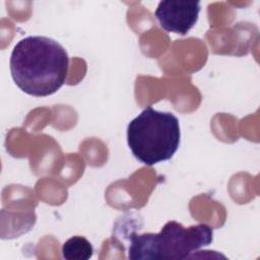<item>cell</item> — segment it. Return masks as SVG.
I'll return each mask as SVG.
<instances>
[{
    "label": "cell",
    "mask_w": 260,
    "mask_h": 260,
    "mask_svg": "<svg viewBox=\"0 0 260 260\" xmlns=\"http://www.w3.org/2000/svg\"><path fill=\"white\" fill-rule=\"evenodd\" d=\"M69 68L66 50L53 39L28 36L20 40L10 56L14 83L32 96H48L64 84Z\"/></svg>",
    "instance_id": "6da1fadb"
},
{
    "label": "cell",
    "mask_w": 260,
    "mask_h": 260,
    "mask_svg": "<svg viewBox=\"0 0 260 260\" xmlns=\"http://www.w3.org/2000/svg\"><path fill=\"white\" fill-rule=\"evenodd\" d=\"M180 124L170 112L146 107L127 126V143L136 159L146 166L169 160L180 144Z\"/></svg>",
    "instance_id": "7a4b0ae2"
},
{
    "label": "cell",
    "mask_w": 260,
    "mask_h": 260,
    "mask_svg": "<svg viewBox=\"0 0 260 260\" xmlns=\"http://www.w3.org/2000/svg\"><path fill=\"white\" fill-rule=\"evenodd\" d=\"M213 229L205 223L183 226L168 221L159 233H132L129 237L130 259H186L190 254L211 244Z\"/></svg>",
    "instance_id": "3957f363"
},
{
    "label": "cell",
    "mask_w": 260,
    "mask_h": 260,
    "mask_svg": "<svg viewBox=\"0 0 260 260\" xmlns=\"http://www.w3.org/2000/svg\"><path fill=\"white\" fill-rule=\"evenodd\" d=\"M201 10L199 1H160L154 11L159 25L169 32L185 36L195 25Z\"/></svg>",
    "instance_id": "277c9868"
},
{
    "label": "cell",
    "mask_w": 260,
    "mask_h": 260,
    "mask_svg": "<svg viewBox=\"0 0 260 260\" xmlns=\"http://www.w3.org/2000/svg\"><path fill=\"white\" fill-rule=\"evenodd\" d=\"M93 255L90 242L81 236L68 239L62 246V256L67 260H88Z\"/></svg>",
    "instance_id": "5b68a950"
}]
</instances>
